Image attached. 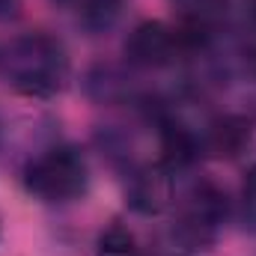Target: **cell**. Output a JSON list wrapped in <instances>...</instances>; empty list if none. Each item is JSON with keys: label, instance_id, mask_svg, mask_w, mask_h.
<instances>
[{"label": "cell", "instance_id": "cell-9", "mask_svg": "<svg viewBox=\"0 0 256 256\" xmlns=\"http://www.w3.org/2000/svg\"><path fill=\"white\" fill-rule=\"evenodd\" d=\"M96 256H140V248L134 242V236L128 232L126 226L114 224L102 232L98 238V248H96Z\"/></svg>", "mask_w": 256, "mask_h": 256}, {"label": "cell", "instance_id": "cell-1", "mask_svg": "<svg viewBox=\"0 0 256 256\" xmlns=\"http://www.w3.org/2000/svg\"><path fill=\"white\" fill-rule=\"evenodd\" d=\"M0 80L18 96L51 98L68 80V51L45 30L0 39Z\"/></svg>", "mask_w": 256, "mask_h": 256}, {"label": "cell", "instance_id": "cell-2", "mask_svg": "<svg viewBox=\"0 0 256 256\" xmlns=\"http://www.w3.org/2000/svg\"><path fill=\"white\" fill-rule=\"evenodd\" d=\"M230 220V200L214 182H194L173 214V238L185 250H208Z\"/></svg>", "mask_w": 256, "mask_h": 256}, {"label": "cell", "instance_id": "cell-6", "mask_svg": "<svg viewBox=\"0 0 256 256\" xmlns=\"http://www.w3.org/2000/svg\"><path fill=\"white\" fill-rule=\"evenodd\" d=\"M86 90L96 102H126L134 98V84L114 66H96L86 74Z\"/></svg>", "mask_w": 256, "mask_h": 256}, {"label": "cell", "instance_id": "cell-7", "mask_svg": "<svg viewBox=\"0 0 256 256\" xmlns=\"http://www.w3.org/2000/svg\"><path fill=\"white\" fill-rule=\"evenodd\" d=\"M182 12L185 30L194 36H208L214 24L226 15V0H173Z\"/></svg>", "mask_w": 256, "mask_h": 256}, {"label": "cell", "instance_id": "cell-5", "mask_svg": "<svg viewBox=\"0 0 256 256\" xmlns=\"http://www.w3.org/2000/svg\"><path fill=\"white\" fill-rule=\"evenodd\" d=\"M176 170L167 167L164 161L158 164H134L126 173V200L128 206L140 214H158L170 208L176 200Z\"/></svg>", "mask_w": 256, "mask_h": 256}, {"label": "cell", "instance_id": "cell-10", "mask_svg": "<svg viewBox=\"0 0 256 256\" xmlns=\"http://www.w3.org/2000/svg\"><path fill=\"white\" fill-rule=\"evenodd\" d=\"M242 220L256 236V164L248 170V176L242 182Z\"/></svg>", "mask_w": 256, "mask_h": 256}, {"label": "cell", "instance_id": "cell-3", "mask_svg": "<svg viewBox=\"0 0 256 256\" xmlns=\"http://www.w3.org/2000/svg\"><path fill=\"white\" fill-rule=\"evenodd\" d=\"M86 185H90V167L84 152L74 146H51L24 167L27 194L51 206L84 196Z\"/></svg>", "mask_w": 256, "mask_h": 256}, {"label": "cell", "instance_id": "cell-8", "mask_svg": "<svg viewBox=\"0 0 256 256\" xmlns=\"http://www.w3.org/2000/svg\"><path fill=\"white\" fill-rule=\"evenodd\" d=\"M122 15V0H78V21L92 36L108 33Z\"/></svg>", "mask_w": 256, "mask_h": 256}, {"label": "cell", "instance_id": "cell-11", "mask_svg": "<svg viewBox=\"0 0 256 256\" xmlns=\"http://www.w3.org/2000/svg\"><path fill=\"white\" fill-rule=\"evenodd\" d=\"M18 6H21V0H0V18L15 15V12H18Z\"/></svg>", "mask_w": 256, "mask_h": 256}, {"label": "cell", "instance_id": "cell-4", "mask_svg": "<svg viewBox=\"0 0 256 256\" xmlns=\"http://www.w3.org/2000/svg\"><path fill=\"white\" fill-rule=\"evenodd\" d=\"M196 42L202 39L188 33L185 27H170L164 21H140L128 33L122 54L134 68H167L182 60L191 48H196Z\"/></svg>", "mask_w": 256, "mask_h": 256}]
</instances>
